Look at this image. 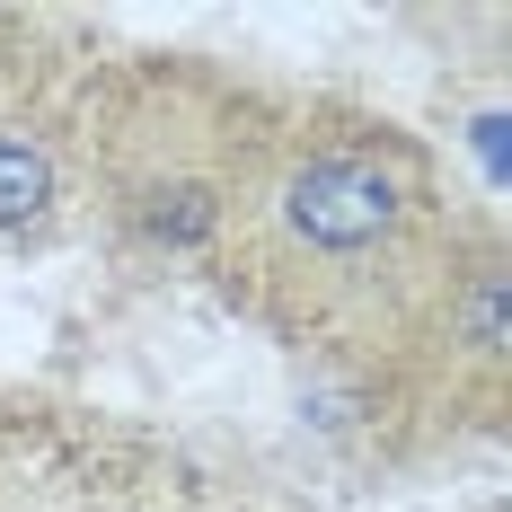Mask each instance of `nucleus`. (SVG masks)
Masks as SVG:
<instances>
[{
  "label": "nucleus",
  "mask_w": 512,
  "mask_h": 512,
  "mask_svg": "<svg viewBox=\"0 0 512 512\" xmlns=\"http://www.w3.org/2000/svg\"><path fill=\"white\" fill-rule=\"evenodd\" d=\"M398 212H407L398 168H389V159H362V151H318V159H301L292 186H283L292 239H301V248H327V256L380 248V239L398 230Z\"/></svg>",
  "instance_id": "obj_1"
},
{
  "label": "nucleus",
  "mask_w": 512,
  "mask_h": 512,
  "mask_svg": "<svg viewBox=\"0 0 512 512\" xmlns=\"http://www.w3.org/2000/svg\"><path fill=\"white\" fill-rule=\"evenodd\" d=\"M53 204V159L36 142H9L0 133V230H27Z\"/></svg>",
  "instance_id": "obj_2"
},
{
  "label": "nucleus",
  "mask_w": 512,
  "mask_h": 512,
  "mask_svg": "<svg viewBox=\"0 0 512 512\" xmlns=\"http://www.w3.org/2000/svg\"><path fill=\"white\" fill-rule=\"evenodd\" d=\"M477 345H486V354L504 345V283H495V274L477 283Z\"/></svg>",
  "instance_id": "obj_3"
}]
</instances>
